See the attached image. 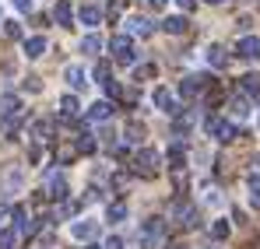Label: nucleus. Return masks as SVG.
<instances>
[{"mask_svg": "<svg viewBox=\"0 0 260 249\" xmlns=\"http://www.w3.org/2000/svg\"><path fill=\"white\" fill-rule=\"evenodd\" d=\"M158 168H162V158H158V151L144 148V151H137V155H134V172H137V175H144V179H155V175H158Z\"/></svg>", "mask_w": 260, "mask_h": 249, "instance_id": "nucleus-1", "label": "nucleus"}, {"mask_svg": "<svg viewBox=\"0 0 260 249\" xmlns=\"http://www.w3.org/2000/svg\"><path fill=\"white\" fill-rule=\"evenodd\" d=\"M204 130L215 137V140H221V144H229V140H236V126L229 123V120H221V116H208V123H204Z\"/></svg>", "mask_w": 260, "mask_h": 249, "instance_id": "nucleus-2", "label": "nucleus"}, {"mask_svg": "<svg viewBox=\"0 0 260 249\" xmlns=\"http://www.w3.org/2000/svg\"><path fill=\"white\" fill-rule=\"evenodd\" d=\"M162 235H166V225H162V218H148V221H144V228H141V239H144V246L158 249V246H162Z\"/></svg>", "mask_w": 260, "mask_h": 249, "instance_id": "nucleus-3", "label": "nucleus"}, {"mask_svg": "<svg viewBox=\"0 0 260 249\" xmlns=\"http://www.w3.org/2000/svg\"><path fill=\"white\" fill-rule=\"evenodd\" d=\"M204 88H211V78H208V74H190V78L179 81V95H183V98H197Z\"/></svg>", "mask_w": 260, "mask_h": 249, "instance_id": "nucleus-4", "label": "nucleus"}, {"mask_svg": "<svg viewBox=\"0 0 260 249\" xmlns=\"http://www.w3.org/2000/svg\"><path fill=\"white\" fill-rule=\"evenodd\" d=\"M109 49H113V56H116V63H134V42H130V35H113V42H109Z\"/></svg>", "mask_w": 260, "mask_h": 249, "instance_id": "nucleus-5", "label": "nucleus"}, {"mask_svg": "<svg viewBox=\"0 0 260 249\" xmlns=\"http://www.w3.org/2000/svg\"><path fill=\"white\" fill-rule=\"evenodd\" d=\"M46 197H53V200L67 197V179L60 172H46Z\"/></svg>", "mask_w": 260, "mask_h": 249, "instance_id": "nucleus-6", "label": "nucleus"}, {"mask_svg": "<svg viewBox=\"0 0 260 249\" xmlns=\"http://www.w3.org/2000/svg\"><path fill=\"white\" fill-rule=\"evenodd\" d=\"M173 214H176V221H179L183 228H197V207H193V204H186V200H176Z\"/></svg>", "mask_w": 260, "mask_h": 249, "instance_id": "nucleus-7", "label": "nucleus"}, {"mask_svg": "<svg viewBox=\"0 0 260 249\" xmlns=\"http://www.w3.org/2000/svg\"><path fill=\"white\" fill-rule=\"evenodd\" d=\"M236 56H239V60H257L260 56V39L257 35H243V39L236 42Z\"/></svg>", "mask_w": 260, "mask_h": 249, "instance_id": "nucleus-8", "label": "nucleus"}, {"mask_svg": "<svg viewBox=\"0 0 260 249\" xmlns=\"http://www.w3.org/2000/svg\"><path fill=\"white\" fill-rule=\"evenodd\" d=\"M95 232H99V225H95V221H88V218L71 225V235H74L78 242H91V239H95Z\"/></svg>", "mask_w": 260, "mask_h": 249, "instance_id": "nucleus-9", "label": "nucleus"}, {"mask_svg": "<svg viewBox=\"0 0 260 249\" xmlns=\"http://www.w3.org/2000/svg\"><path fill=\"white\" fill-rule=\"evenodd\" d=\"M155 105L166 113V116H176L179 109H176V98H173V91L169 88H155Z\"/></svg>", "mask_w": 260, "mask_h": 249, "instance_id": "nucleus-10", "label": "nucleus"}, {"mask_svg": "<svg viewBox=\"0 0 260 249\" xmlns=\"http://www.w3.org/2000/svg\"><path fill=\"white\" fill-rule=\"evenodd\" d=\"M127 28H130V35H141V39H148V35L155 32V25H151L148 18H141V14H134V18H130Z\"/></svg>", "mask_w": 260, "mask_h": 249, "instance_id": "nucleus-11", "label": "nucleus"}, {"mask_svg": "<svg viewBox=\"0 0 260 249\" xmlns=\"http://www.w3.org/2000/svg\"><path fill=\"white\" fill-rule=\"evenodd\" d=\"M166 162H169V168H173V172H183V168H186V151H183V144H179V140L169 148Z\"/></svg>", "mask_w": 260, "mask_h": 249, "instance_id": "nucleus-12", "label": "nucleus"}, {"mask_svg": "<svg viewBox=\"0 0 260 249\" xmlns=\"http://www.w3.org/2000/svg\"><path fill=\"white\" fill-rule=\"evenodd\" d=\"M109 116H113V102H95L88 109V120H95V123H106Z\"/></svg>", "mask_w": 260, "mask_h": 249, "instance_id": "nucleus-13", "label": "nucleus"}, {"mask_svg": "<svg viewBox=\"0 0 260 249\" xmlns=\"http://www.w3.org/2000/svg\"><path fill=\"white\" fill-rule=\"evenodd\" d=\"M63 78H67V84H71V88H85V84H88L85 67H78V63H71V67L63 70Z\"/></svg>", "mask_w": 260, "mask_h": 249, "instance_id": "nucleus-14", "label": "nucleus"}, {"mask_svg": "<svg viewBox=\"0 0 260 249\" xmlns=\"http://www.w3.org/2000/svg\"><path fill=\"white\" fill-rule=\"evenodd\" d=\"M43 53H46V39H43V35H32V39H25V56H28V60H39Z\"/></svg>", "mask_w": 260, "mask_h": 249, "instance_id": "nucleus-15", "label": "nucleus"}, {"mask_svg": "<svg viewBox=\"0 0 260 249\" xmlns=\"http://www.w3.org/2000/svg\"><path fill=\"white\" fill-rule=\"evenodd\" d=\"M60 116H63L67 123L78 120V98H74V95H63V98H60Z\"/></svg>", "mask_w": 260, "mask_h": 249, "instance_id": "nucleus-16", "label": "nucleus"}, {"mask_svg": "<svg viewBox=\"0 0 260 249\" xmlns=\"http://www.w3.org/2000/svg\"><path fill=\"white\" fill-rule=\"evenodd\" d=\"M11 221H14V228L25 235V228H28V207H21V204H14L11 207Z\"/></svg>", "mask_w": 260, "mask_h": 249, "instance_id": "nucleus-17", "label": "nucleus"}, {"mask_svg": "<svg viewBox=\"0 0 260 249\" xmlns=\"http://www.w3.org/2000/svg\"><path fill=\"white\" fill-rule=\"evenodd\" d=\"M78 18H81V25H88V28H95V25L102 21V11H99V7H91V4H85Z\"/></svg>", "mask_w": 260, "mask_h": 249, "instance_id": "nucleus-18", "label": "nucleus"}, {"mask_svg": "<svg viewBox=\"0 0 260 249\" xmlns=\"http://www.w3.org/2000/svg\"><path fill=\"white\" fill-rule=\"evenodd\" d=\"M162 32H169V35H183V32H186V18H179V14L166 18V21H162Z\"/></svg>", "mask_w": 260, "mask_h": 249, "instance_id": "nucleus-19", "label": "nucleus"}, {"mask_svg": "<svg viewBox=\"0 0 260 249\" xmlns=\"http://www.w3.org/2000/svg\"><path fill=\"white\" fill-rule=\"evenodd\" d=\"M53 21L63 25V28L71 25V4H67V0H56V7H53Z\"/></svg>", "mask_w": 260, "mask_h": 249, "instance_id": "nucleus-20", "label": "nucleus"}, {"mask_svg": "<svg viewBox=\"0 0 260 249\" xmlns=\"http://www.w3.org/2000/svg\"><path fill=\"white\" fill-rule=\"evenodd\" d=\"M208 63H211V67H229V53H225L221 46H211V49H208Z\"/></svg>", "mask_w": 260, "mask_h": 249, "instance_id": "nucleus-21", "label": "nucleus"}, {"mask_svg": "<svg viewBox=\"0 0 260 249\" xmlns=\"http://www.w3.org/2000/svg\"><path fill=\"white\" fill-rule=\"evenodd\" d=\"M232 116H239V120L250 116V98H246V95H236V98H232Z\"/></svg>", "mask_w": 260, "mask_h": 249, "instance_id": "nucleus-22", "label": "nucleus"}, {"mask_svg": "<svg viewBox=\"0 0 260 249\" xmlns=\"http://www.w3.org/2000/svg\"><path fill=\"white\" fill-rule=\"evenodd\" d=\"M243 95L260 98V74H246V78H243Z\"/></svg>", "mask_w": 260, "mask_h": 249, "instance_id": "nucleus-23", "label": "nucleus"}, {"mask_svg": "<svg viewBox=\"0 0 260 249\" xmlns=\"http://www.w3.org/2000/svg\"><path fill=\"white\" fill-rule=\"evenodd\" d=\"M99 49H102V39H99V35H85V39H81V53H88V56H95Z\"/></svg>", "mask_w": 260, "mask_h": 249, "instance_id": "nucleus-24", "label": "nucleus"}, {"mask_svg": "<svg viewBox=\"0 0 260 249\" xmlns=\"http://www.w3.org/2000/svg\"><path fill=\"white\" fill-rule=\"evenodd\" d=\"M18 235H21V232H14V228H4V232H0V249H14Z\"/></svg>", "mask_w": 260, "mask_h": 249, "instance_id": "nucleus-25", "label": "nucleus"}, {"mask_svg": "<svg viewBox=\"0 0 260 249\" xmlns=\"http://www.w3.org/2000/svg\"><path fill=\"white\" fill-rule=\"evenodd\" d=\"M123 218H127V204H120V200L109 204V221H123Z\"/></svg>", "mask_w": 260, "mask_h": 249, "instance_id": "nucleus-26", "label": "nucleus"}, {"mask_svg": "<svg viewBox=\"0 0 260 249\" xmlns=\"http://www.w3.org/2000/svg\"><path fill=\"white\" fill-rule=\"evenodd\" d=\"M211 239H218V242L229 239V221H215V225H211Z\"/></svg>", "mask_w": 260, "mask_h": 249, "instance_id": "nucleus-27", "label": "nucleus"}, {"mask_svg": "<svg viewBox=\"0 0 260 249\" xmlns=\"http://www.w3.org/2000/svg\"><path fill=\"white\" fill-rule=\"evenodd\" d=\"M78 151H85V155H91V151H95V140H91V133H81V137H78Z\"/></svg>", "mask_w": 260, "mask_h": 249, "instance_id": "nucleus-28", "label": "nucleus"}, {"mask_svg": "<svg viewBox=\"0 0 260 249\" xmlns=\"http://www.w3.org/2000/svg\"><path fill=\"white\" fill-rule=\"evenodd\" d=\"M91 74H95V81H109V63H106V60H102V63H95V70H91Z\"/></svg>", "mask_w": 260, "mask_h": 249, "instance_id": "nucleus-29", "label": "nucleus"}, {"mask_svg": "<svg viewBox=\"0 0 260 249\" xmlns=\"http://www.w3.org/2000/svg\"><path fill=\"white\" fill-rule=\"evenodd\" d=\"M141 137H144V126L130 123V126H127V140H130V144H137V140H141Z\"/></svg>", "mask_w": 260, "mask_h": 249, "instance_id": "nucleus-30", "label": "nucleus"}, {"mask_svg": "<svg viewBox=\"0 0 260 249\" xmlns=\"http://www.w3.org/2000/svg\"><path fill=\"white\" fill-rule=\"evenodd\" d=\"M4 35H7V39H18V35H21V25H18V21H4Z\"/></svg>", "mask_w": 260, "mask_h": 249, "instance_id": "nucleus-31", "label": "nucleus"}, {"mask_svg": "<svg viewBox=\"0 0 260 249\" xmlns=\"http://www.w3.org/2000/svg\"><path fill=\"white\" fill-rule=\"evenodd\" d=\"M250 186H253V193H250V204L260 210V183H257V179H250Z\"/></svg>", "mask_w": 260, "mask_h": 249, "instance_id": "nucleus-32", "label": "nucleus"}, {"mask_svg": "<svg viewBox=\"0 0 260 249\" xmlns=\"http://www.w3.org/2000/svg\"><path fill=\"white\" fill-rule=\"evenodd\" d=\"M151 74H155V67H151V63H144V67H137V70H134V78H137V81H141V78H151Z\"/></svg>", "mask_w": 260, "mask_h": 249, "instance_id": "nucleus-33", "label": "nucleus"}, {"mask_svg": "<svg viewBox=\"0 0 260 249\" xmlns=\"http://www.w3.org/2000/svg\"><path fill=\"white\" fill-rule=\"evenodd\" d=\"M106 95H109V98H120V84H116V81H106Z\"/></svg>", "mask_w": 260, "mask_h": 249, "instance_id": "nucleus-34", "label": "nucleus"}, {"mask_svg": "<svg viewBox=\"0 0 260 249\" xmlns=\"http://www.w3.org/2000/svg\"><path fill=\"white\" fill-rule=\"evenodd\" d=\"M25 88L36 95V91H43V81H39V78H28V81H25Z\"/></svg>", "mask_w": 260, "mask_h": 249, "instance_id": "nucleus-35", "label": "nucleus"}, {"mask_svg": "<svg viewBox=\"0 0 260 249\" xmlns=\"http://www.w3.org/2000/svg\"><path fill=\"white\" fill-rule=\"evenodd\" d=\"M127 7V0H113V7H109V14H113V21H116V14Z\"/></svg>", "mask_w": 260, "mask_h": 249, "instance_id": "nucleus-36", "label": "nucleus"}, {"mask_svg": "<svg viewBox=\"0 0 260 249\" xmlns=\"http://www.w3.org/2000/svg\"><path fill=\"white\" fill-rule=\"evenodd\" d=\"M102 249H123V239L113 235V239H106V246H102Z\"/></svg>", "mask_w": 260, "mask_h": 249, "instance_id": "nucleus-37", "label": "nucleus"}, {"mask_svg": "<svg viewBox=\"0 0 260 249\" xmlns=\"http://www.w3.org/2000/svg\"><path fill=\"white\" fill-rule=\"evenodd\" d=\"M176 7H179V11H193V7H197V0H176Z\"/></svg>", "mask_w": 260, "mask_h": 249, "instance_id": "nucleus-38", "label": "nucleus"}, {"mask_svg": "<svg viewBox=\"0 0 260 249\" xmlns=\"http://www.w3.org/2000/svg\"><path fill=\"white\" fill-rule=\"evenodd\" d=\"M11 4H14L18 11H32V0H11Z\"/></svg>", "mask_w": 260, "mask_h": 249, "instance_id": "nucleus-39", "label": "nucleus"}, {"mask_svg": "<svg viewBox=\"0 0 260 249\" xmlns=\"http://www.w3.org/2000/svg\"><path fill=\"white\" fill-rule=\"evenodd\" d=\"M144 4H148V7H151V11H162V7H166V4H169V0H144Z\"/></svg>", "mask_w": 260, "mask_h": 249, "instance_id": "nucleus-40", "label": "nucleus"}, {"mask_svg": "<svg viewBox=\"0 0 260 249\" xmlns=\"http://www.w3.org/2000/svg\"><path fill=\"white\" fill-rule=\"evenodd\" d=\"M4 228H7V214L0 210V232H4Z\"/></svg>", "mask_w": 260, "mask_h": 249, "instance_id": "nucleus-41", "label": "nucleus"}, {"mask_svg": "<svg viewBox=\"0 0 260 249\" xmlns=\"http://www.w3.org/2000/svg\"><path fill=\"white\" fill-rule=\"evenodd\" d=\"M208 4H225V0H208Z\"/></svg>", "mask_w": 260, "mask_h": 249, "instance_id": "nucleus-42", "label": "nucleus"}, {"mask_svg": "<svg viewBox=\"0 0 260 249\" xmlns=\"http://www.w3.org/2000/svg\"><path fill=\"white\" fill-rule=\"evenodd\" d=\"M85 249H99V246H85Z\"/></svg>", "mask_w": 260, "mask_h": 249, "instance_id": "nucleus-43", "label": "nucleus"}]
</instances>
